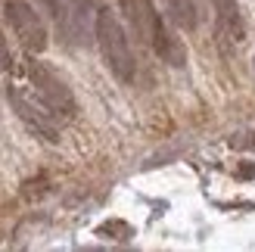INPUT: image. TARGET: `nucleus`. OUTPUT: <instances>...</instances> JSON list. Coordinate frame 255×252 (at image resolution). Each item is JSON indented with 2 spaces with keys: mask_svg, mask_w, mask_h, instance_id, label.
Listing matches in <instances>:
<instances>
[{
  "mask_svg": "<svg viewBox=\"0 0 255 252\" xmlns=\"http://www.w3.org/2000/svg\"><path fill=\"white\" fill-rule=\"evenodd\" d=\"M252 62H255V59H252Z\"/></svg>",
  "mask_w": 255,
  "mask_h": 252,
  "instance_id": "9b49d317",
  "label": "nucleus"
},
{
  "mask_svg": "<svg viewBox=\"0 0 255 252\" xmlns=\"http://www.w3.org/2000/svg\"><path fill=\"white\" fill-rule=\"evenodd\" d=\"M165 3V16H168L181 31H196L199 25V9L193 0H162Z\"/></svg>",
  "mask_w": 255,
  "mask_h": 252,
  "instance_id": "6e6552de",
  "label": "nucleus"
},
{
  "mask_svg": "<svg viewBox=\"0 0 255 252\" xmlns=\"http://www.w3.org/2000/svg\"><path fill=\"white\" fill-rule=\"evenodd\" d=\"M94 37L100 44V53H103L106 69L116 75V81L122 84H134L137 78V59L131 41L125 34V25L119 22V16L109 6H97L94 12Z\"/></svg>",
  "mask_w": 255,
  "mask_h": 252,
  "instance_id": "f03ea898",
  "label": "nucleus"
},
{
  "mask_svg": "<svg viewBox=\"0 0 255 252\" xmlns=\"http://www.w3.org/2000/svg\"><path fill=\"white\" fill-rule=\"evenodd\" d=\"M215 6V19H218V25L234 37V41H243L246 37V22H243V12H240L237 0H212Z\"/></svg>",
  "mask_w": 255,
  "mask_h": 252,
  "instance_id": "0eeeda50",
  "label": "nucleus"
},
{
  "mask_svg": "<svg viewBox=\"0 0 255 252\" xmlns=\"http://www.w3.org/2000/svg\"><path fill=\"white\" fill-rule=\"evenodd\" d=\"M37 3H41V9L53 19V25H56L59 34H62V41H72V37L78 34V22L81 19L69 9L66 0H37Z\"/></svg>",
  "mask_w": 255,
  "mask_h": 252,
  "instance_id": "423d86ee",
  "label": "nucleus"
},
{
  "mask_svg": "<svg viewBox=\"0 0 255 252\" xmlns=\"http://www.w3.org/2000/svg\"><path fill=\"white\" fill-rule=\"evenodd\" d=\"M25 75H28L34 94L56 112V119H75V112H78V100H75L72 87L62 81L47 62L28 56V59H25Z\"/></svg>",
  "mask_w": 255,
  "mask_h": 252,
  "instance_id": "7ed1b4c3",
  "label": "nucleus"
},
{
  "mask_svg": "<svg viewBox=\"0 0 255 252\" xmlns=\"http://www.w3.org/2000/svg\"><path fill=\"white\" fill-rule=\"evenodd\" d=\"M6 100H9V109L16 112L19 122H22L34 137H41V140H47V143H59V122H56V112L50 109L37 94H28L25 87L9 84V87H6Z\"/></svg>",
  "mask_w": 255,
  "mask_h": 252,
  "instance_id": "20e7f679",
  "label": "nucleus"
},
{
  "mask_svg": "<svg viewBox=\"0 0 255 252\" xmlns=\"http://www.w3.org/2000/svg\"><path fill=\"white\" fill-rule=\"evenodd\" d=\"M9 69H12V50H9L3 28H0V72H9Z\"/></svg>",
  "mask_w": 255,
  "mask_h": 252,
  "instance_id": "1a4fd4ad",
  "label": "nucleus"
},
{
  "mask_svg": "<svg viewBox=\"0 0 255 252\" xmlns=\"http://www.w3.org/2000/svg\"><path fill=\"white\" fill-rule=\"evenodd\" d=\"M122 9H125L128 22H131V28L152 47V53L162 62H168L171 69H181L187 62L184 41L174 37V31L165 25L162 12L152 6V0H122Z\"/></svg>",
  "mask_w": 255,
  "mask_h": 252,
  "instance_id": "f257e3e1",
  "label": "nucleus"
},
{
  "mask_svg": "<svg viewBox=\"0 0 255 252\" xmlns=\"http://www.w3.org/2000/svg\"><path fill=\"white\" fill-rule=\"evenodd\" d=\"M3 16L9 22L12 34L19 37V44L28 50V53H44L47 44H50V34H47V25L41 19L28 0H6L3 3Z\"/></svg>",
  "mask_w": 255,
  "mask_h": 252,
  "instance_id": "39448f33",
  "label": "nucleus"
},
{
  "mask_svg": "<svg viewBox=\"0 0 255 252\" xmlns=\"http://www.w3.org/2000/svg\"><path fill=\"white\" fill-rule=\"evenodd\" d=\"M72 9H75V16H78V19H84V16H91L94 0H72Z\"/></svg>",
  "mask_w": 255,
  "mask_h": 252,
  "instance_id": "9d476101",
  "label": "nucleus"
}]
</instances>
